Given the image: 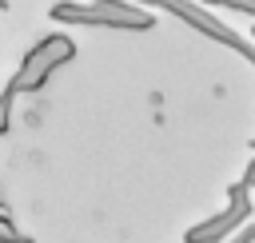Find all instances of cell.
I'll return each instance as SVG.
<instances>
[{"label": "cell", "instance_id": "cell-5", "mask_svg": "<svg viewBox=\"0 0 255 243\" xmlns=\"http://www.w3.org/2000/svg\"><path fill=\"white\" fill-rule=\"evenodd\" d=\"M203 8H231V12H247L255 16V0H199Z\"/></svg>", "mask_w": 255, "mask_h": 243}, {"label": "cell", "instance_id": "cell-8", "mask_svg": "<svg viewBox=\"0 0 255 243\" xmlns=\"http://www.w3.org/2000/svg\"><path fill=\"white\" fill-rule=\"evenodd\" d=\"M251 151H255V139H251Z\"/></svg>", "mask_w": 255, "mask_h": 243}, {"label": "cell", "instance_id": "cell-6", "mask_svg": "<svg viewBox=\"0 0 255 243\" xmlns=\"http://www.w3.org/2000/svg\"><path fill=\"white\" fill-rule=\"evenodd\" d=\"M12 100H16V96L4 88V92H0V135H8V127H12Z\"/></svg>", "mask_w": 255, "mask_h": 243}, {"label": "cell", "instance_id": "cell-2", "mask_svg": "<svg viewBox=\"0 0 255 243\" xmlns=\"http://www.w3.org/2000/svg\"><path fill=\"white\" fill-rule=\"evenodd\" d=\"M76 60V40L72 36H64V32H56V36H44L40 44H32V52H24V60H20V68H16V76L4 84L12 96H32V92H40L64 64H72Z\"/></svg>", "mask_w": 255, "mask_h": 243}, {"label": "cell", "instance_id": "cell-1", "mask_svg": "<svg viewBox=\"0 0 255 243\" xmlns=\"http://www.w3.org/2000/svg\"><path fill=\"white\" fill-rule=\"evenodd\" d=\"M48 16L72 28H116V32L155 28V12L135 0H56Z\"/></svg>", "mask_w": 255, "mask_h": 243}, {"label": "cell", "instance_id": "cell-7", "mask_svg": "<svg viewBox=\"0 0 255 243\" xmlns=\"http://www.w3.org/2000/svg\"><path fill=\"white\" fill-rule=\"evenodd\" d=\"M227 243H255V223H239V227L227 235Z\"/></svg>", "mask_w": 255, "mask_h": 243}, {"label": "cell", "instance_id": "cell-4", "mask_svg": "<svg viewBox=\"0 0 255 243\" xmlns=\"http://www.w3.org/2000/svg\"><path fill=\"white\" fill-rule=\"evenodd\" d=\"M0 243H32V235H20L16 231V223H12V215H8L4 203H0Z\"/></svg>", "mask_w": 255, "mask_h": 243}, {"label": "cell", "instance_id": "cell-3", "mask_svg": "<svg viewBox=\"0 0 255 243\" xmlns=\"http://www.w3.org/2000/svg\"><path fill=\"white\" fill-rule=\"evenodd\" d=\"M247 219H251V187L239 179V183L227 187L223 211H215V215H207L203 223L187 227V231H183V243H223V239H227L239 223H247Z\"/></svg>", "mask_w": 255, "mask_h": 243}]
</instances>
